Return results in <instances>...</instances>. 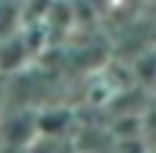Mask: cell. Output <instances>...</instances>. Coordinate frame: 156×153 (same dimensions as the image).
<instances>
[{
	"label": "cell",
	"instance_id": "cell-1",
	"mask_svg": "<svg viewBox=\"0 0 156 153\" xmlns=\"http://www.w3.org/2000/svg\"><path fill=\"white\" fill-rule=\"evenodd\" d=\"M0 103H3V95H0Z\"/></svg>",
	"mask_w": 156,
	"mask_h": 153
}]
</instances>
